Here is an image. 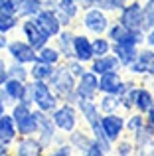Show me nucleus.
<instances>
[{
  "mask_svg": "<svg viewBox=\"0 0 154 156\" xmlns=\"http://www.w3.org/2000/svg\"><path fill=\"white\" fill-rule=\"evenodd\" d=\"M75 93L79 99L95 101L99 95V75H95L91 69H85L75 81Z\"/></svg>",
  "mask_w": 154,
  "mask_h": 156,
  "instance_id": "nucleus-10",
  "label": "nucleus"
},
{
  "mask_svg": "<svg viewBox=\"0 0 154 156\" xmlns=\"http://www.w3.org/2000/svg\"><path fill=\"white\" fill-rule=\"evenodd\" d=\"M91 46H93V57H99V55L111 53L113 42L105 34H101V36H91Z\"/></svg>",
  "mask_w": 154,
  "mask_h": 156,
  "instance_id": "nucleus-31",
  "label": "nucleus"
},
{
  "mask_svg": "<svg viewBox=\"0 0 154 156\" xmlns=\"http://www.w3.org/2000/svg\"><path fill=\"white\" fill-rule=\"evenodd\" d=\"M38 119H40V111L34 109L32 113H28L22 121L16 122L18 134H36L38 133Z\"/></svg>",
  "mask_w": 154,
  "mask_h": 156,
  "instance_id": "nucleus-26",
  "label": "nucleus"
},
{
  "mask_svg": "<svg viewBox=\"0 0 154 156\" xmlns=\"http://www.w3.org/2000/svg\"><path fill=\"white\" fill-rule=\"evenodd\" d=\"M18 28H20V32H22V38L26 40L36 51H38L40 48H44L46 44L51 42V38L42 30V28H40V24L36 22L34 18H22Z\"/></svg>",
  "mask_w": 154,
  "mask_h": 156,
  "instance_id": "nucleus-7",
  "label": "nucleus"
},
{
  "mask_svg": "<svg viewBox=\"0 0 154 156\" xmlns=\"http://www.w3.org/2000/svg\"><path fill=\"white\" fill-rule=\"evenodd\" d=\"M154 101V93L150 91L148 85H140L138 83V89H136V99H135V107L132 111H138V113H146V109L152 105Z\"/></svg>",
  "mask_w": 154,
  "mask_h": 156,
  "instance_id": "nucleus-25",
  "label": "nucleus"
},
{
  "mask_svg": "<svg viewBox=\"0 0 154 156\" xmlns=\"http://www.w3.org/2000/svg\"><path fill=\"white\" fill-rule=\"evenodd\" d=\"M8 77L20 79V81H30V69H28V65H24V63L8 59Z\"/></svg>",
  "mask_w": 154,
  "mask_h": 156,
  "instance_id": "nucleus-33",
  "label": "nucleus"
},
{
  "mask_svg": "<svg viewBox=\"0 0 154 156\" xmlns=\"http://www.w3.org/2000/svg\"><path fill=\"white\" fill-rule=\"evenodd\" d=\"M127 89V79L123 77V71H109L99 75V93H111L119 95Z\"/></svg>",
  "mask_w": 154,
  "mask_h": 156,
  "instance_id": "nucleus-13",
  "label": "nucleus"
},
{
  "mask_svg": "<svg viewBox=\"0 0 154 156\" xmlns=\"http://www.w3.org/2000/svg\"><path fill=\"white\" fill-rule=\"evenodd\" d=\"M22 6V0H0V12L18 16V10Z\"/></svg>",
  "mask_w": 154,
  "mask_h": 156,
  "instance_id": "nucleus-39",
  "label": "nucleus"
},
{
  "mask_svg": "<svg viewBox=\"0 0 154 156\" xmlns=\"http://www.w3.org/2000/svg\"><path fill=\"white\" fill-rule=\"evenodd\" d=\"M6 79H8V59L0 55V87L4 85Z\"/></svg>",
  "mask_w": 154,
  "mask_h": 156,
  "instance_id": "nucleus-41",
  "label": "nucleus"
},
{
  "mask_svg": "<svg viewBox=\"0 0 154 156\" xmlns=\"http://www.w3.org/2000/svg\"><path fill=\"white\" fill-rule=\"evenodd\" d=\"M50 117H51V121H54L55 129L63 134H67L73 129H77V126H79V121H81L77 105L65 103V101H59V105L50 113Z\"/></svg>",
  "mask_w": 154,
  "mask_h": 156,
  "instance_id": "nucleus-4",
  "label": "nucleus"
},
{
  "mask_svg": "<svg viewBox=\"0 0 154 156\" xmlns=\"http://www.w3.org/2000/svg\"><path fill=\"white\" fill-rule=\"evenodd\" d=\"M16 136H18V129H16L14 119L10 117V113H4L0 117V140L6 142V144H14Z\"/></svg>",
  "mask_w": 154,
  "mask_h": 156,
  "instance_id": "nucleus-22",
  "label": "nucleus"
},
{
  "mask_svg": "<svg viewBox=\"0 0 154 156\" xmlns=\"http://www.w3.org/2000/svg\"><path fill=\"white\" fill-rule=\"evenodd\" d=\"M54 12H55V16H58L59 24L63 28H71L73 22L81 14L79 0H58L55 6H54Z\"/></svg>",
  "mask_w": 154,
  "mask_h": 156,
  "instance_id": "nucleus-12",
  "label": "nucleus"
},
{
  "mask_svg": "<svg viewBox=\"0 0 154 156\" xmlns=\"http://www.w3.org/2000/svg\"><path fill=\"white\" fill-rule=\"evenodd\" d=\"M0 101H2V103L6 105V107H12V105H14V101H12V99H10V95L4 91V87H0Z\"/></svg>",
  "mask_w": 154,
  "mask_h": 156,
  "instance_id": "nucleus-45",
  "label": "nucleus"
},
{
  "mask_svg": "<svg viewBox=\"0 0 154 156\" xmlns=\"http://www.w3.org/2000/svg\"><path fill=\"white\" fill-rule=\"evenodd\" d=\"M124 71L131 73V77H154V50L148 46H140L135 61H131Z\"/></svg>",
  "mask_w": 154,
  "mask_h": 156,
  "instance_id": "nucleus-6",
  "label": "nucleus"
},
{
  "mask_svg": "<svg viewBox=\"0 0 154 156\" xmlns=\"http://www.w3.org/2000/svg\"><path fill=\"white\" fill-rule=\"evenodd\" d=\"M6 111H8V107H6V105H4V103H2V101H0V117H2V115H4V113H6Z\"/></svg>",
  "mask_w": 154,
  "mask_h": 156,
  "instance_id": "nucleus-51",
  "label": "nucleus"
},
{
  "mask_svg": "<svg viewBox=\"0 0 154 156\" xmlns=\"http://www.w3.org/2000/svg\"><path fill=\"white\" fill-rule=\"evenodd\" d=\"M50 154L51 156H73L75 150H73V146L65 140V142H61V144L51 146V148H50Z\"/></svg>",
  "mask_w": 154,
  "mask_h": 156,
  "instance_id": "nucleus-40",
  "label": "nucleus"
},
{
  "mask_svg": "<svg viewBox=\"0 0 154 156\" xmlns=\"http://www.w3.org/2000/svg\"><path fill=\"white\" fill-rule=\"evenodd\" d=\"M127 2H128V0H101L97 8H101V10L109 12V14H117V12H119Z\"/></svg>",
  "mask_w": 154,
  "mask_h": 156,
  "instance_id": "nucleus-37",
  "label": "nucleus"
},
{
  "mask_svg": "<svg viewBox=\"0 0 154 156\" xmlns=\"http://www.w3.org/2000/svg\"><path fill=\"white\" fill-rule=\"evenodd\" d=\"M127 32V28L123 26V24L119 22V20H111V24H109V28H107V32H105V36H107L111 42H119L121 38H123V34Z\"/></svg>",
  "mask_w": 154,
  "mask_h": 156,
  "instance_id": "nucleus-35",
  "label": "nucleus"
},
{
  "mask_svg": "<svg viewBox=\"0 0 154 156\" xmlns=\"http://www.w3.org/2000/svg\"><path fill=\"white\" fill-rule=\"evenodd\" d=\"M113 154H115V156H135L136 148H135L132 138L123 134L117 142H113Z\"/></svg>",
  "mask_w": 154,
  "mask_h": 156,
  "instance_id": "nucleus-30",
  "label": "nucleus"
},
{
  "mask_svg": "<svg viewBox=\"0 0 154 156\" xmlns=\"http://www.w3.org/2000/svg\"><path fill=\"white\" fill-rule=\"evenodd\" d=\"M142 14H144V30L154 28V0L142 2Z\"/></svg>",
  "mask_w": 154,
  "mask_h": 156,
  "instance_id": "nucleus-36",
  "label": "nucleus"
},
{
  "mask_svg": "<svg viewBox=\"0 0 154 156\" xmlns=\"http://www.w3.org/2000/svg\"><path fill=\"white\" fill-rule=\"evenodd\" d=\"M58 133H59V130L55 129V125H54V121H51L50 113H42V111H40L38 133H36V136H38L40 142L46 146V150L51 148V144H54V138H55V134H58Z\"/></svg>",
  "mask_w": 154,
  "mask_h": 156,
  "instance_id": "nucleus-15",
  "label": "nucleus"
},
{
  "mask_svg": "<svg viewBox=\"0 0 154 156\" xmlns=\"http://www.w3.org/2000/svg\"><path fill=\"white\" fill-rule=\"evenodd\" d=\"M10 154H12V144H6L0 140V156H10Z\"/></svg>",
  "mask_w": 154,
  "mask_h": 156,
  "instance_id": "nucleus-47",
  "label": "nucleus"
},
{
  "mask_svg": "<svg viewBox=\"0 0 154 156\" xmlns=\"http://www.w3.org/2000/svg\"><path fill=\"white\" fill-rule=\"evenodd\" d=\"M131 138H132V142H135L136 152H138V150L142 148L144 144H148L150 140H154V126H152V125H148V122H144V125L140 126L136 133H132V134H131Z\"/></svg>",
  "mask_w": 154,
  "mask_h": 156,
  "instance_id": "nucleus-27",
  "label": "nucleus"
},
{
  "mask_svg": "<svg viewBox=\"0 0 154 156\" xmlns=\"http://www.w3.org/2000/svg\"><path fill=\"white\" fill-rule=\"evenodd\" d=\"M20 26V18L14 14H4L0 12V34H12Z\"/></svg>",
  "mask_w": 154,
  "mask_h": 156,
  "instance_id": "nucleus-34",
  "label": "nucleus"
},
{
  "mask_svg": "<svg viewBox=\"0 0 154 156\" xmlns=\"http://www.w3.org/2000/svg\"><path fill=\"white\" fill-rule=\"evenodd\" d=\"M28 69H30V79H38V81H47L54 73V65H47L38 59L28 65Z\"/></svg>",
  "mask_w": 154,
  "mask_h": 156,
  "instance_id": "nucleus-28",
  "label": "nucleus"
},
{
  "mask_svg": "<svg viewBox=\"0 0 154 156\" xmlns=\"http://www.w3.org/2000/svg\"><path fill=\"white\" fill-rule=\"evenodd\" d=\"M101 129H103L105 136H107L109 140L117 142L124 134V115L121 113V111L101 115Z\"/></svg>",
  "mask_w": 154,
  "mask_h": 156,
  "instance_id": "nucleus-11",
  "label": "nucleus"
},
{
  "mask_svg": "<svg viewBox=\"0 0 154 156\" xmlns=\"http://www.w3.org/2000/svg\"><path fill=\"white\" fill-rule=\"evenodd\" d=\"M111 53L119 59L123 71L131 65V61H135L136 53H138V48L136 46H128V44H121V42H113L111 46Z\"/></svg>",
  "mask_w": 154,
  "mask_h": 156,
  "instance_id": "nucleus-20",
  "label": "nucleus"
},
{
  "mask_svg": "<svg viewBox=\"0 0 154 156\" xmlns=\"http://www.w3.org/2000/svg\"><path fill=\"white\" fill-rule=\"evenodd\" d=\"M73 57L83 61V63H89L93 59L91 36L87 32H75V36H73Z\"/></svg>",
  "mask_w": 154,
  "mask_h": 156,
  "instance_id": "nucleus-16",
  "label": "nucleus"
},
{
  "mask_svg": "<svg viewBox=\"0 0 154 156\" xmlns=\"http://www.w3.org/2000/svg\"><path fill=\"white\" fill-rule=\"evenodd\" d=\"M8 42H10V38H8V34H0V53L6 50Z\"/></svg>",
  "mask_w": 154,
  "mask_h": 156,
  "instance_id": "nucleus-48",
  "label": "nucleus"
},
{
  "mask_svg": "<svg viewBox=\"0 0 154 156\" xmlns=\"http://www.w3.org/2000/svg\"><path fill=\"white\" fill-rule=\"evenodd\" d=\"M91 140H93V134L89 133V130L79 129V126H77V129H73L71 133H67V142L73 146L75 154H79V156L85 154V150L89 148Z\"/></svg>",
  "mask_w": 154,
  "mask_h": 156,
  "instance_id": "nucleus-19",
  "label": "nucleus"
},
{
  "mask_svg": "<svg viewBox=\"0 0 154 156\" xmlns=\"http://www.w3.org/2000/svg\"><path fill=\"white\" fill-rule=\"evenodd\" d=\"M144 46H148V48L154 50V28L144 30Z\"/></svg>",
  "mask_w": 154,
  "mask_h": 156,
  "instance_id": "nucleus-42",
  "label": "nucleus"
},
{
  "mask_svg": "<svg viewBox=\"0 0 154 156\" xmlns=\"http://www.w3.org/2000/svg\"><path fill=\"white\" fill-rule=\"evenodd\" d=\"M117 20L128 30H144V14H142V0H128L119 12Z\"/></svg>",
  "mask_w": 154,
  "mask_h": 156,
  "instance_id": "nucleus-5",
  "label": "nucleus"
},
{
  "mask_svg": "<svg viewBox=\"0 0 154 156\" xmlns=\"http://www.w3.org/2000/svg\"><path fill=\"white\" fill-rule=\"evenodd\" d=\"M4 91L10 95V99L14 101H28L30 99V93H28V81H20V79H12V77H8L6 81H4Z\"/></svg>",
  "mask_w": 154,
  "mask_h": 156,
  "instance_id": "nucleus-21",
  "label": "nucleus"
},
{
  "mask_svg": "<svg viewBox=\"0 0 154 156\" xmlns=\"http://www.w3.org/2000/svg\"><path fill=\"white\" fill-rule=\"evenodd\" d=\"M36 59L38 61H44V63H47V65H59L63 61V57H61V53H59V50L54 46V44H46L44 48H40L38 51H36Z\"/></svg>",
  "mask_w": 154,
  "mask_h": 156,
  "instance_id": "nucleus-23",
  "label": "nucleus"
},
{
  "mask_svg": "<svg viewBox=\"0 0 154 156\" xmlns=\"http://www.w3.org/2000/svg\"><path fill=\"white\" fill-rule=\"evenodd\" d=\"M28 93H30V101L34 105V109L42 111V113H51L59 105L58 95L54 93V89L50 87L47 81L30 79L28 81Z\"/></svg>",
  "mask_w": 154,
  "mask_h": 156,
  "instance_id": "nucleus-2",
  "label": "nucleus"
},
{
  "mask_svg": "<svg viewBox=\"0 0 154 156\" xmlns=\"http://www.w3.org/2000/svg\"><path fill=\"white\" fill-rule=\"evenodd\" d=\"M97 103V109H99L101 115L105 113H117L121 111V99L119 95H111V93H99L95 99Z\"/></svg>",
  "mask_w": 154,
  "mask_h": 156,
  "instance_id": "nucleus-24",
  "label": "nucleus"
},
{
  "mask_svg": "<svg viewBox=\"0 0 154 156\" xmlns=\"http://www.w3.org/2000/svg\"><path fill=\"white\" fill-rule=\"evenodd\" d=\"M47 150L36 134H18L12 144V154L16 156H44Z\"/></svg>",
  "mask_w": 154,
  "mask_h": 156,
  "instance_id": "nucleus-8",
  "label": "nucleus"
},
{
  "mask_svg": "<svg viewBox=\"0 0 154 156\" xmlns=\"http://www.w3.org/2000/svg\"><path fill=\"white\" fill-rule=\"evenodd\" d=\"M144 119H146L148 125H152V126H154V101H152V105L146 109V113H144Z\"/></svg>",
  "mask_w": 154,
  "mask_h": 156,
  "instance_id": "nucleus-46",
  "label": "nucleus"
},
{
  "mask_svg": "<svg viewBox=\"0 0 154 156\" xmlns=\"http://www.w3.org/2000/svg\"><path fill=\"white\" fill-rule=\"evenodd\" d=\"M79 26L83 32H87L89 36H101L107 32L109 24H111V14L101 8H87V10H81L79 14Z\"/></svg>",
  "mask_w": 154,
  "mask_h": 156,
  "instance_id": "nucleus-3",
  "label": "nucleus"
},
{
  "mask_svg": "<svg viewBox=\"0 0 154 156\" xmlns=\"http://www.w3.org/2000/svg\"><path fill=\"white\" fill-rule=\"evenodd\" d=\"M75 77L69 73V69L65 67V63H59L54 67V73H51V77L47 79V83H50V87L54 89V93L58 95L59 101H65V103H71V105H77V101H79V97H77L75 93Z\"/></svg>",
  "mask_w": 154,
  "mask_h": 156,
  "instance_id": "nucleus-1",
  "label": "nucleus"
},
{
  "mask_svg": "<svg viewBox=\"0 0 154 156\" xmlns=\"http://www.w3.org/2000/svg\"><path fill=\"white\" fill-rule=\"evenodd\" d=\"M136 154H138V156H154V140H150L148 144H144Z\"/></svg>",
  "mask_w": 154,
  "mask_h": 156,
  "instance_id": "nucleus-43",
  "label": "nucleus"
},
{
  "mask_svg": "<svg viewBox=\"0 0 154 156\" xmlns=\"http://www.w3.org/2000/svg\"><path fill=\"white\" fill-rule=\"evenodd\" d=\"M99 2L101 0H79V6H81V10H87V8L99 6Z\"/></svg>",
  "mask_w": 154,
  "mask_h": 156,
  "instance_id": "nucleus-44",
  "label": "nucleus"
},
{
  "mask_svg": "<svg viewBox=\"0 0 154 156\" xmlns=\"http://www.w3.org/2000/svg\"><path fill=\"white\" fill-rule=\"evenodd\" d=\"M34 20L40 24V28H42L44 32H46L47 36H50L51 40L55 38V36L61 32V24H59V20H58V16H55V12H54V8H46L44 6L42 10L38 12V14L34 16Z\"/></svg>",
  "mask_w": 154,
  "mask_h": 156,
  "instance_id": "nucleus-14",
  "label": "nucleus"
},
{
  "mask_svg": "<svg viewBox=\"0 0 154 156\" xmlns=\"http://www.w3.org/2000/svg\"><path fill=\"white\" fill-rule=\"evenodd\" d=\"M73 36H75V32L71 28H61V32L54 38V46L59 50L63 61L73 57Z\"/></svg>",
  "mask_w": 154,
  "mask_h": 156,
  "instance_id": "nucleus-18",
  "label": "nucleus"
},
{
  "mask_svg": "<svg viewBox=\"0 0 154 156\" xmlns=\"http://www.w3.org/2000/svg\"><path fill=\"white\" fill-rule=\"evenodd\" d=\"M44 8V2L42 0H22V6L18 10V18H34L40 10Z\"/></svg>",
  "mask_w": 154,
  "mask_h": 156,
  "instance_id": "nucleus-32",
  "label": "nucleus"
},
{
  "mask_svg": "<svg viewBox=\"0 0 154 156\" xmlns=\"http://www.w3.org/2000/svg\"><path fill=\"white\" fill-rule=\"evenodd\" d=\"M4 51H6L10 61H18V63H24V65H30L36 61V50L24 38L22 40H10Z\"/></svg>",
  "mask_w": 154,
  "mask_h": 156,
  "instance_id": "nucleus-9",
  "label": "nucleus"
},
{
  "mask_svg": "<svg viewBox=\"0 0 154 156\" xmlns=\"http://www.w3.org/2000/svg\"><path fill=\"white\" fill-rule=\"evenodd\" d=\"M144 81H146V85L150 87V91L154 93V77H144Z\"/></svg>",
  "mask_w": 154,
  "mask_h": 156,
  "instance_id": "nucleus-49",
  "label": "nucleus"
},
{
  "mask_svg": "<svg viewBox=\"0 0 154 156\" xmlns=\"http://www.w3.org/2000/svg\"><path fill=\"white\" fill-rule=\"evenodd\" d=\"M42 2H44V6H46V8H54L58 0H42Z\"/></svg>",
  "mask_w": 154,
  "mask_h": 156,
  "instance_id": "nucleus-50",
  "label": "nucleus"
},
{
  "mask_svg": "<svg viewBox=\"0 0 154 156\" xmlns=\"http://www.w3.org/2000/svg\"><path fill=\"white\" fill-rule=\"evenodd\" d=\"M144 122H146L144 113H138V111H128V113L124 115V134L136 133Z\"/></svg>",
  "mask_w": 154,
  "mask_h": 156,
  "instance_id": "nucleus-29",
  "label": "nucleus"
},
{
  "mask_svg": "<svg viewBox=\"0 0 154 156\" xmlns=\"http://www.w3.org/2000/svg\"><path fill=\"white\" fill-rule=\"evenodd\" d=\"M87 69H91L95 75H103V73H109V71H123V67H121L119 59H117L113 53L93 57V59L87 63Z\"/></svg>",
  "mask_w": 154,
  "mask_h": 156,
  "instance_id": "nucleus-17",
  "label": "nucleus"
},
{
  "mask_svg": "<svg viewBox=\"0 0 154 156\" xmlns=\"http://www.w3.org/2000/svg\"><path fill=\"white\" fill-rule=\"evenodd\" d=\"M63 63H65V67L69 69V73L75 77V79H77V77H79L81 73L85 71V69H87V63H83V61L75 59V57H71V59H65Z\"/></svg>",
  "mask_w": 154,
  "mask_h": 156,
  "instance_id": "nucleus-38",
  "label": "nucleus"
}]
</instances>
